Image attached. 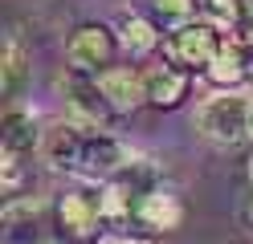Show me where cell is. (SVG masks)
<instances>
[{"instance_id":"2e32d148","label":"cell","mask_w":253,"mask_h":244,"mask_svg":"<svg viewBox=\"0 0 253 244\" xmlns=\"http://www.w3.org/2000/svg\"><path fill=\"white\" fill-rule=\"evenodd\" d=\"M233 33L241 37V45H253V0H241V12H237Z\"/></svg>"},{"instance_id":"30bf717a","label":"cell","mask_w":253,"mask_h":244,"mask_svg":"<svg viewBox=\"0 0 253 244\" xmlns=\"http://www.w3.org/2000/svg\"><path fill=\"white\" fill-rule=\"evenodd\" d=\"M143 86H147V102L151 106H180L184 98H188V73L176 70V65H155V70L143 73Z\"/></svg>"},{"instance_id":"5b68a950","label":"cell","mask_w":253,"mask_h":244,"mask_svg":"<svg viewBox=\"0 0 253 244\" xmlns=\"http://www.w3.org/2000/svg\"><path fill=\"white\" fill-rule=\"evenodd\" d=\"M0 244H53L49 208L37 200H17L0 216Z\"/></svg>"},{"instance_id":"d6986e66","label":"cell","mask_w":253,"mask_h":244,"mask_svg":"<svg viewBox=\"0 0 253 244\" xmlns=\"http://www.w3.org/2000/svg\"><path fill=\"white\" fill-rule=\"evenodd\" d=\"M245 220L253 224V195H249V204H245Z\"/></svg>"},{"instance_id":"ba28073f","label":"cell","mask_w":253,"mask_h":244,"mask_svg":"<svg viewBox=\"0 0 253 244\" xmlns=\"http://www.w3.org/2000/svg\"><path fill=\"white\" fill-rule=\"evenodd\" d=\"M98 77V90L106 94V102L115 106L119 114H131L135 106L147 102V86H143V73H135L131 65H110V70L94 73Z\"/></svg>"},{"instance_id":"9c48e42d","label":"cell","mask_w":253,"mask_h":244,"mask_svg":"<svg viewBox=\"0 0 253 244\" xmlns=\"http://www.w3.org/2000/svg\"><path fill=\"white\" fill-rule=\"evenodd\" d=\"M180 220H184V204H180V195L168 191L164 183L155 187L147 200L139 204V211H135V224L151 228V232H171V228H180Z\"/></svg>"},{"instance_id":"6da1fadb","label":"cell","mask_w":253,"mask_h":244,"mask_svg":"<svg viewBox=\"0 0 253 244\" xmlns=\"http://www.w3.org/2000/svg\"><path fill=\"white\" fill-rule=\"evenodd\" d=\"M45 159L61 175H74L82 183H110L123 167H131L135 155L123 139L110 130L78 126V122H57L45 135Z\"/></svg>"},{"instance_id":"ffe728a7","label":"cell","mask_w":253,"mask_h":244,"mask_svg":"<svg viewBox=\"0 0 253 244\" xmlns=\"http://www.w3.org/2000/svg\"><path fill=\"white\" fill-rule=\"evenodd\" d=\"M249 171H253V167H249Z\"/></svg>"},{"instance_id":"52a82bcc","label":"cell","mask_w":253,"mask_h":244,"mask_svg":"<svg viewBox=\"0 0 253 244\" xmlns=\"http://www.w3.org/2000/svg\"><path fill=\"white\" fill-rule=\"evenodd\" d=\"M57 220H61V228H70L74 236H90L94 228H98V220H106V187H98V183L70 187L57 200Z\"/></svg>"},{"instance_id":"8992f818","label":"cell","mask_w":253,"mask_h":244,"mask_svg":"<svg viewBox=\"0 0 253 244\" xmlns=\"http://www.w3.org/2000/svg\"><path fill=\"white\" fill-rule=\"evenodd\" d=\"M115 49H119L115 33H110L106 25H98V21H86V25H78L70 33L66 57H70L74 70H82V73H102V70H110Z\"/></svg>"},{"instance_id":"7a4b0ae2","label":"cell","mask_w":253,"mask_h":244,"mask_svg":"<svg viewBox=\"0 0 253 244\" xmlns=\"http://www.w3.org/2000/svg\"><path fill=\"white\" fill-rule=\"evenodd\" d=\"M196 126L212 146H241L253 135V98L249 94H216L196 110Z\"/></svg>"},{"instance_id":"e0dca14e","label":"cell","mask_w":253,"mask_h":244,"mask_svg":"<svg viewBox=\"0 0 253 244\" xmlns=\"http://www.w3.org/2000/svg\"><path fill=\"white\" fill-rule=\"evenodd\" d=\"M237 53H241V86L253 90V45H241V41H237Z\"/></svg>"},{"instance_id":"3957f363","label":"cell","mask_w":253,"mask_h":244,"mask_svg":"<svg viewBox=\"0 0 253 244\" xmlns=\"http://www.w3.org/2000/svg\"><path fill=\"white\" fill-rule=\"evenodd\" d=\"M61 98H66V122L78 126H94V130H106L110 122L119 118V110L106 102V94L98 90V77L82 73V70H70L61 77Z\"/></svg>"},{"instance_id":"ac0fdd59","label":"cell","mask_w":253,"mask_h":244,"mask_svg":"<svg viewBox=\"0 0 253 244\" xmlns=\"http://www.w3.org/2000/svg\"><path fill=\"white\" fill-rule=\"evenodd\" d=\"M102 244H143V240H135V236H110V240H102Z\"/></svg>"},{"instance_id":"4fadbf2b","label":"cell","mask_w":253,"mask_h":244,"mask_svg":"<svg viewBox=\"0 0 253 244\" xmlns=\"http://www.w3.org/2000/svg\"><path fill=\"white\" fill-rule=\"evenodd\" d=\"M115 29H119V45H123L131 57H143V53H151V49L160 45V33H155V25L143 21L135 8H131V12H123Z\"/></svg>"},{"instance_id":"7c38bea8","label":"cell","mask_w":253,"mask_h":244,"mask_svg":"<svg viewBox=\"0 0 253 244\" xmlns=\"http://www.w3.org/2000/svg\"><path fill=\"white\" fill-rule=\"evenodd\" d=\"M131 4L155 29H171V33H176L184 25H192V12H196L200 0H131Z\"/></svg>"},{"instance_id":"8fae6325","label":"cell","mask_w":253,"mask_h":244,"mask_svg":"<svg viewBox=\"0 0 253 244\" xmlns=\"http://www.w3.org/2000/svg\"><path fill=\"white\" fill-rule=\"evenodd\" d=\"M41 142V130H37V118L25 110H8L4 122H0V151L4 159H21L25 151H33Z\"/></svg>"},{"instance_id":"277c9868","label":"cell","mask_w":253,"mask_h":244,"mask_svg":"<svg viewBox=\"0 0 253 244\" xmlns=\"http://www.w3.org/2000/svg\"><path fill=\"white\" fill-rule=\"evenodd\" d=\"M168 57L184 65V70H212V61L220 57V49H225V41H220V29L212 21H192L184 25L176 33H168Z\"/></svg>"},{"instance_id":"5bb4252c","label":"cell","mask_w":253,"mask_h":244,"mask_svg":"<svg viewBox=\"0 0 253 244\" xmlns=\"http://www.w3.org/2000/svg\"><path fill=\"white\" fill-rule=\"evenodd\" d=\"M25 81V45L17 33H8L4 37V65H0V90H4V98H17Z\"/></svg>"},{"instance_id":"9a60e30c","label":"cell","mask_w":253,"mask_h":244,"mask_svg":"<svg viewBox=\"0 0 253 244\" xmlns=\"http://www.w3.org/2000/svg\"><path fill=\"white\" fill-rule=\"evenodd\" d=\"M200 8L212 16V25H237V12H241V0H200Z\"/></svg>"}]
</instances>
